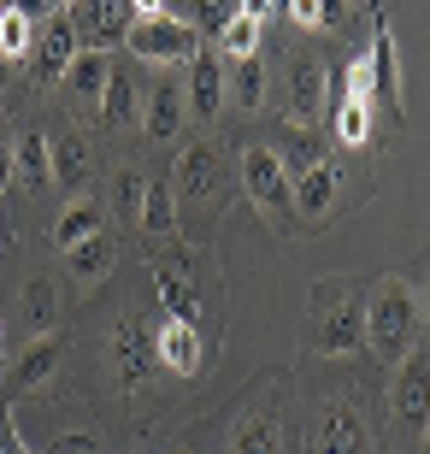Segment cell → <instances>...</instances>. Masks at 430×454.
<instances>
[{
  "label": "cell",
  "mask_w": 430,
  "mask_h": 454,
  "mask_svg": "<svg viewBox=\"0 0 430 454\" xmlns=\"http://www.w3.org/2000/svg\"><path fill=\"white\" fill-rule=\"evenodd\" d=\"M200 48L207 42L195 35V24L183 12H171V6H142L130 35H124V53L142 59V66H189Z\"/></svg>",
  "instance_id": "3957f363"
},
{
  "label": "cell",
  "mask_w": 430,
  "mask_h": 454,
  "mask_svg": "<svg viewBox=\"0 0 430 454\" xmlns=\"http://www.w3.org/2000/svg\"><path fill=\"white\" fill-rule=\"evenodd\" d=\"M418 454H430V431H425V437H418Z\"/></svg>",
  "instance_id": "74e56055"
},
{
  "label": "cell",
  "mask_w": 430,
  "mask_h": 454,
  "mask_svg": "<svg viewBox=\"0 0 430 454\" xmlns=\"http://www.w3.org/2000/svg\"><path fill=\"white\" fill-rule=\"evenodd\" d=\"M12 177L24 189H48L53 184V142L42 130H24L12 142Z\"/></svg>",
  "instance_id": "cb8c5ba5"
},
{
  "label": "cell",
  "mask_w": 430,
  "mask_h": 454,
  "mask_svg": "<svg viewBox=\"0 0 430 454\" xmlns=\"http://www.w3.org/2000/svg\"><path fill=\"white\" fill-rule=\"evenodd\" d=\"M30 53H35V12L0 6V66H30Z\"/></svg>",
  "instance_id": "484cf974"
},
{
  "label": "cell",
  "mask_w": 430,
  "mask_h": 454,
  "mask_svg": "<svg viewBox=\"0 0 430 454\" xmlns=\"http://www.w3.org/2000/svg\"><path fill=\"white\" fill-rule=\"evenodd\" d=\"M365 83H371V106H383V118L407 113V95H401V53H395V35L383 24L378 12V35H371V48H365Z\"/></svg>",
  "instance_id": "7c38bea8"
},
{
  "label": "cell",
  "mask_w": 430,
  "mask_h": 454,
  "mask_svg": "<svg viewBox=\"0 0 430 454\" xmlns=\"http://www.w3.org/2000/svg\"><path fill=\"white\" fill-rule=\"evenodd\" d=\"M265 148H271V142H265ZM271 153H278V166L289 171V184H295L301 171H313L318 160H331L313 124H283V136H278V148H271Z\"/></svg>",
  "instance_id": "603a6c76"
},
{
  "label": "cell",
  "mask_w": 430,
  "mask_h": 454,
  "mask_svg": "<svg viewBox=\"0 0 430 454\" xmlns=\"http://www.w3.org/2000/svg\"><path fill=\"white\" fill-rule=\"evenodd\" d=\"M142 113V89H136V66L130 59H113V83H106V101H100L95 124L100 130H124Z\"/></svg>",
  "instance_id": "44dd1931"
},
{
  "label": "cell",
  "mask_w": 430,
  "mask_h": 454,
  "mask_svg": "<svg viewBox=\"0 0 430 454\" xmlns=\"http://www.w3.org/2000/svg\"><path fill=\"white\" fill-rule=\"evenodd\" d=\"M136 12H142V6H130V0H77V6H71V24H77L83 53L124 48V35H130Z\"/></svg>",
  "instance_id": "8fae6325"
},
{
  "label": "cell",
  "mask_w": 430,
  "mask_h": 454,
  "mask_svg": "<svg viewBox=\"0 0 430 454\" xmlns=\"http://www.w3.org/2000/svg\"><path fill=\"white\" fill-rule=\"evenodd\" d=\"M183 18L195 24V35H224V30H231V18H236V0H195Z\"/></svg>",
  "instance_id": "1f68e13d"
},
{
  "label": "cell",
  "mask_w": 430,
  "mask_h": 454,
  "mask_svg": "<svg viewBox=\"0 0 430 454\" xmlns=\"http://www.w3.org/2000/svg\"><path fill=\"white\" fill-rule=\"evenodd\" d=\"M242 189H248V201L265 213L271 231H289V213H295V184H289V171L278 166V153L265 148V142H248L242 148Z\"/></svg>",
  "instance_id": "8992f818"
},
{
  "label": "cell",
  "mask_w": 430,
  "mask_h": 454,
  "mask_svg": "<svg viewBox=\"0 0 430 454\" xmlns=\"http://www.w3.org/2000/svg\"><path fill=\"white\" fill-rule=\"evenodd\" d=\"M0 89H6V66H0Z\"/></svg>",
  "instance_id": "f35d334b"
},
{
  "label": "cell",
  "mask_w": 430,
  "mask_h": 454,
  "mask_svg": "<svg viewBox=\"0 0 430 454\" xmlns=\"http://www.w3.org/2000/svg\"><path fill=\"white\" fill-rule=\"evenodd\" d=\"M183 95H189V118H218V106H224V59H218L213 48H200L195 59H189V83H183Z\"/></svg>",
  "instance_id": "ac0fdd59"
},
{
  "label": "cell",
  "mask_w": 430,
  "mask_h": 454,
  "mask_svg": "<svg viewBox=\"0 0 430 454\" xmlns=\"http://www.w3.org/2000/svg\"><path fill=\"white\" fill-rule=\"evenodd\" d=\"M24 325H30V337H53V325H59V284L53 278L24 284Z\"/></svg>",
  "instance_id": "4dcf8cb0"
},
{
  "label": "cell",
  "mask_w": 430,
  "mask_h": 454,
  "mask_svg": "<svg viewBox=\"0 0 430 454\" xmlns=\"http://www.w3.org/2000/svg\"><path fill=\"white\" fill-rule=\"evenodd\" d=\"M113 372L130 395H142V384H148V372H153V348H148V331L136 319H124L113 331Z\"/></svg>",
  "instance_id": "d6986e66"
},
{
  "label": "cell",
  "mask_w": 430,
  "mask_h": 454,
  "mask_svg": "<svg viewBox=\"0 0 430 454\" xmlns=\"http://www.w3.org/2000/svg\"><path fill=\"white\" fill-rule=\"evenodd\" d=\"M224 189H231V171L218 160L213 142H189V148L171 160V195H177V219L189 224V213L213 219L224 207Z\"/></svg>",
  "instance_id": "277c9868"
},
{
  "label": "cell",
  "mask_w": 430,
  "mask_h": 454,
  "mask_svg": "<svg viewBox=\"0 0 430 454\" xmlns=\"http://www.w3.org/2000/svg\"><path fill=\"white\" fill-rule=\"evenodd\" d=\"M142 195H148V177H142V171H124V177H118V213H124V219H142Z\"/></svg>",
  "instance_id": "836d02e7"
},
{
  "label": "cell",
  "mask_w": 430,
  "mask_h": 454,
  "mask_svg": "<svg viewBox=\"0 0 430 454\" xmlns=\"http://www.w3.org/2000/svg\"><path fill=\"white\" fill-rule=\"evenodd\" d=\"M83 53V42H77V24H71V6H53L42 24H35V53H30V66L42 83H59L71 71V59Z\"/></svg>",
  "instance_id": "4fadbf2b"
},
{
  "label": "cell",
  "mask_w": 430,
  "mask_h": 454,
  "mask_svg": "<svg viewBox=\"0 0 430 454\" xmlns=\"http://www.w3.org/2000/svg\"><path fill=\"white\" fill-rule=\"evenodd\" d=\"M177 195H171V177H148V195H142V219L136 231L142 236H171L177 231Z\"/></svg>",
  "instance_id": "f1b7e54d"
},
{
  "label": "cell",
  "mask_w": 430,
  "mask_h": 454,
  "mask_svg": "<svg viewBox=\"0 0 430 454\" xmlns=\"http://www.w3.org/2000/svg\"><path fill=\"white\" fill-rule=\"evenodd\" d=\"M48 454H100V442L95 437H59Z\"/></svg>",
  "instance_id": "e575fe53"
},
{
  "label": "cell",
  "mask_w": 430,
  "mask_h": 454,
  "mask_svg": "<svg viewBox=\"0 0 430 454\" xmlns=\"http://www.w3.org/2000/svg\"><path fill=\"white\" fill-rule=\"evenodd\" d=\"M418 342V289L407 278H378L365 289V354H378L383 366H401Z\"/></svg>",
  "instance_id": "7a4b0ae2"
},
{
  "label": "cell",
  "mask_w": 430,
  "mask_h": 454,
  "mask_svg": "<svg viewBox=\"0 0 430 454\" xmlns=\"http://www.w3.org/2000/svg\"><path fill=\"white\" fill-rule=\"evenodd\" d=\"M336 201H342V166H336V160H318L313 171L295 177V213L307 224L336 219Z\"/></svg>",
  "instance_id": "5bb4252c"
},
{
  "label": "cell",
  "mask_w": 430,
  "mask_h": 454,
  "mask_svg": "<svg viewBox=\"0 0 430 454\" xmlns=\"http://www.w3.org/2000/svg\"><path fill=\"white\" fill-rule=\"evenodd\" d=\"M307 454H371V431L348 395H318L313 425H307Z\"/></svg>",
  "instance_id": "52a82bcc"
},
{
  "label": "cell",
  "mask_w": 430,
  "mask_h": 454,
  "mask_svg": "<svg viewBox=\"0 0 430 454\" xmlns=\"http://www.w3.org/2000/svg\"><path fill=\"white\" fill-rule=\"evenodd\" d=\"M12 184V136L0 130V189Z\"/></svg>",
  "instance_id": "d590c367"
},
{
  "label": "cell",
  "mask_w": 430,
  "mask_h": 454,
  "mask_svg": "<svg viewBox=\"0 0 430 454\" xmlns=\"http://www.w3.org/2000/svg\"><path fill=\"white\" fill-rule=\"evenodd\" d=\"M307 348L318 360L365 354V289L348 278H318L307 289Z\"/></svg>",
  "instance_id": "6da1fadb"
},
{
  "label": "cell",
  "mask_w": 430,
  "mask_h": 454,
  "mask_svg": "<svg viewBox=\"0 0 430 454\" xmlns=\"http://www.w3.org/2000/svg\"><path fill=\"white\" fill-rule=\"evenodd\" d=\"M100 231H106V207H100V195L83 189V195H71V201H66V213L53 219L48 236H53V248H59V254H71L77 242H89V236H100Z\"/></svg>",
  "instance_id": "ffe728a7"
},
{
  "label": "cell",
  "mask_w": 430,
  "mask_h": 454,
  "mask_svg": "<svg viewBox=\"0 0 430 454\" xmlns=\"http://www.w3.org/2000/svg\"><path fill=\"white\" fill-rule=\"evenodd\" d=\"M106 83H113V53H77L71 71L59 77V89H66V101L77 106V113H100Z\"/></svg>",
  "instance_id": "9a60e30c"
},
{
  "label": "cell",
  "mask_w": 430,
  "mask_h": 454,
  "mask_svg": "<svg viewBox=\"0 0 430 454\" xmlns=\"http://www.w3.org/2000/svg\"><path fill=\"white\" fill-rule=\"evenodd\" d=\"M224 101H236V113H260V106H265V66H260V53L224 66Z\"/></svg>",
  "instance_id": "83f0119b"
},
{
  "label": "cell",
  "mask_w": 430,
  "mask_h": 454,
  "mask_svg": "<svg viewBox=\"0 0 430 454\" xmlns=\"http://www.w3.org/2000/svg\"><path fill=\"white\" fill-rule=\"evenodd\" d=\"M59 360H66V337L53 331V337H35L30 348L12 360V389H42L59 372Z\"/></svg>",
  "instance_id": "7402d4cb"
},
{
  "label": "cell",
  "mask_w": 430,
  "mask_h": 454,
  "mask_svg": "<svg viewBox=\"0 0 430 454\" xmlns=\"http://www.w3.org/2000/svg\"><path fill=\"white\" fill-rule=\"evenodd\" d=\"M283 12H289V18H301L307 30H331L336 18H342V6H331V0H289Z\"/></svg>",
  "instance_id": "d6a6232c"
},
{
  "label": "cell",
  "mask_w": 430,
  "mask_h": 454,
  "mask_svg": "<svg viewBox=\"0 0 430 454\" xmlns=\"http://www.w3.org/2000/svg\"><path fill=\"white\" fill-rule=\"evenodd\" d=\"M265 12H271V6H236L231 30L218 35V59H224V66H236V59H254V53H260V35H265L260 18Z\"/></svg>",
  "instance_id": "d4e9b609"
},
{
  "label": "cell",
  "mask_w": 430,
  "mask_h": 454,
  "mask_svg": "<svg viewBox=\"0 0 430 454\" xmlns=\"http://www.w3.org/2000/svg\"><path fill=\"white\" fill-rule=\"evenodd\" d=\"M0 454H6V449H0Z\"/></svg>",
  "instance_id": "ab89813d"
},
{
  "label": "cell",
  "mask_w": 430,
  "mask_h": 454,
  "mask_svg": "<svg viewBox=\"0 0 430 454\" xmlns=\"http://www.w3.org/2000/svg\"><path fill=\"white\" fill-rule=\"evenodd\" d=\"M231 454H283V407L254 402L231 431Z\"/></svg>",
  "instance_id": "2e32d148"
},
{
  "label": "cell",
  "mask_w": 430,
  "mask_h": 454,
  "mask_svg": "<svg viewBox=\"0 0 430 454\" xmlns=\"http://www.w3.org/2000/svg\"><path fill=\"white\" fill-rule=\"evenodd\" d=\"M200 260L207 254H189V248H166L153 254V289H160V307L166 319H183V325H200L207 313L218 307V289H200Z\"/></svg>",
  "instance_id": "5b68a950"
},
{
  "label": "cell",
  "mask_w": 430,
  "mask_h": 454,
  "mask_svg": "<svg viewBox=\"0 0 430 454\" xmlns=\"http://www.w3.org/2000/svg\"><path fill=\"white\" fill-rule=\"evenodd\" d=\"M331 101V66L318 59V48H295L289 66H283V106H289V124H318Z\"/></svg>",
  "instance_id": "ba28073f"
},
{
  "label": "cell",
  "mask_w": 430,
  "mask_h": 454,
  "mask_svg": "<svg viewBox=\"0 0 430 454\" xmlns=\"http://www.w3.org/2000/svg\"><path fill=\"white\" fill-rule=\"evenodd\" d=\"M389 413L407 437H425L430 431V354L413 348L395 366V384H389Z\"/></svg>",
  "instance_id": "30bf717a"
},
{
  "label": "cell",
  "mask_w": 430,
  "mask_h": 454,
  "mask_svg": "<svg viewBox=\"0 0 430 454\" xmlns=\"http://www.w3.org/2000/svg\"><path fill=\"white\" fill-rule=\"evenodd\" d=\"M113 260H118V248H113V236H106V231H100V236H89V242H77V248L66 254L71 278H77V284H89V289H95L100 278L113 271Z\"/></svg>",
  "instance_id": "f546056e"
},
{
  "label": "cell",
  "mask_w": 430,
  "mask_h": 454,
  "mask_svg": "<svg viewBox=\"0 0 430 454\" xmlns=\"http://www.w3.org/2000/svg\"><path fill=\"white\" fill-rule=\"evenodd\" d=\"M148 348H153V366L171 372V378H200L207 372V354H213V337L200 325H183V319H160L148 325Z\"/></svg>",
  "instance_id": "9c48e42d"
},
{
  "label": "cell",
  "mask_w": 430,
  "mask_h": 454,
  "mask_svg": "<svg viewBox=\"0 0 430 454\" xmlns=\"http://www.w3.org/2000/svg\"><path fill=\"white\" fill-rule=\"evenodd\" d=\"M418 325L430 331V271H425V284H418Z\"/></svg>",
  "instance_id": "8d00e7d4"
},
{
  "label": "cell",
  "mask_w": 430,
  "mask_h": 454,
  "mask_svg": "<svg viewBox=\"0 0 430 454\" xmlns=\"http://www.w3.org/2000/svg\"><path fill=\"white\" fill-rule=\"evenodd\" d=\"M142 130H148V142H177V130L189 124V95H183L177 77H160V83L148 89V106H142Z\"/></svg>",
  "instance_id": "e0dca14e"
},
{
  "label": "cell",
  "mask_w": 430,
  "mask_h": 454,
  "mask_svg": "<svg viewBox=\"0 0 430 454\" xmlns=\"http://www.w3.org/2000/svg\"><path fill=\"white\" fill-rule=\"evenodd\" d=\"M89 171H95V153H89L83 136H77V130L53 136V189H77V195H83Z\"/></svg>",
  "instance_id": "4316f807"
}]
</instances>
